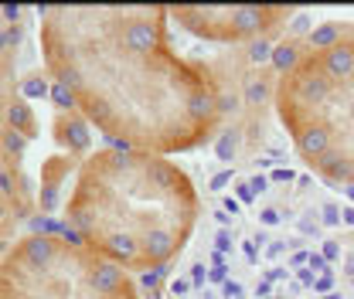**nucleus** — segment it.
<instances>
[{
	"instance_id": "nucleus-1",
	"label": "nucleus",
	"mask_w": 354,
	"mask_h": 299,
	"mask_svg": "<svg viewBox=\"0 0 354 299\" xmlns=\"http://www.w3.org/2000/svg\"><path fill=\"white\" fill-rule=\"evenodd\" d=\"M276 109L297 153L324 180L354 184V38L307 48L279 79Z\"/></svg>"
},
{
	"instance_id": "nucleus-2",
	"label": "nucleus",
	"mask_w": 354,
	"mask_h": 299,
	"mask_svg": "<svg viewBox=\"0 0 354 299\" xmlns=\"http://www.w3.org/2000/svg\"><path fill=\"white\" fill-rule=\"evenodd\" d=\"M86 286L95 296H116V293H127L130 289V279H127V269L113 258H95L86 269Z\"/></svg>"
},
{
	"instance_id": "nucleus-3",
	"label": "nucleus",
	"mask_w": 354,
	"mask_h": 299,
	"mask_svg": "<svg viewBox=\"0 0 354 299\" xmlns=\"http://www.w3.org/2000/svg\"><path fill=\"white\" fill-rule=\"evenodd\" d=\"M58 255V242L55 238H48V235H31V238H24L21 245H17V252L10 258H17L21 265H28V269H48L51 262Z\"/></svg>"
},
{
	"instance_id": "nucleus-4",
	"label": "nucleus",
	"mask_w": 354,
	"mask_h": 299,
	"mask_svg": "<svg viewBox=\"0 0 354 299\" xmlns=\"http://www.w3.org/2000/svg\"><path fill=\"white\" fill-rule=\"evenodd\" d=\"M55 129H58V143H62L68 153H82V150H88V129L75 113H62L58 123H55Z\"/></svg>"
},
{
	"instance_id": "nucleus-5",
	"label": "nucleus",
	"mask_w": 354,
	"mask_h": 299,
	"mask_svg": "<svg viewBox=\"0 0 354 299\" xmlns=\"http://www.w3.org/2000/svg\"><path fill=\"white\" fill-rule=\"evenodd\" d=\"M7 126L17 129L21 136H35V113H31V106L24 102V99H14L10 106H7Z\"/></svg>"
},
{
	"instance_id": "nucleus-6",
	"label": "nucleus",
	"mask_w": 354,
	"mask_h": 299,
	"mask_svg": "<svg viewBox=\"0 0 354 299\" xmlns=\"http://www.w3.org/2000/svg\"><path fill=\"white\" fill-rule=\"evenodd\" d=\"M0 150H3V160H21L24 157V150H28V136H21L17 129H0Z\"/></svg>"
},
{
	"instance_id": "nucleus-7",
	"label": "nucleus",
	"mask_w": 354,
	"mask_h": 299,
	"mask_svg": "<svg viewBox=\"0 0 354 299\" xmlns=\"http://www.w3.org/2000/svg\"><path fill=\"white\" fill-rule=\"evenodd\" d=\"M239 139H242V136H239V129H225V133H221L218 143H215L218 160L228 164V160H235V157H239Z\"/></svg>"
},
{
	"instance_id": "nucleus-8",
	"label": "nucleus",
	"mask_w": 354,
	"mask_h": 299,
	"mask_svg": "<svg viewBox=\"0 0 354 299\" xmlns=\"http://www.w3.org/2000/svg\"><path fill=\"white\" fill-rule=\"evenodd\" d=\"M51 102L58 106V113H72V106H75L79 99H75V88H72V86L55 82V86H51Z\"/></svg>"
},
{
	"instance_id": "nucleus-9",
	"label": "nucleus",
	"mask_w": 354,
	"mask_h": 299,
	"mask_svg": "<svg viewBox=\"0 0 354 299\" xmlns=\"http://www.w3.org/2000/svg\"><path fill=\"white\" fill-rule=\"evenodd\" d=\"M24 95H28V99H44V95H51V88L44 86V79L35 75V79H28V82H24Z\"/></svg>"
},
{
	"instance_id": "nucleus-10",
	"label": "nucleus",
	"mask_w": 354,
	"mask_h": 299,
	"mask_svg": "<svg viewBox=\"0 0 354 299\" xmlns=\"http://www.w3.org/2000/svg\"><path fill=\"white\" fill-rule=\"evenodd\" d=\"M21 14H24L21 3H0V17L7 21V28H10V24H21Z\"/></svg>"
},
{
	"instance_id": "nucleus-11",
	"label": "nucleus",
	"mask_w": 354,
	"mask_h": 299,
	"mask_svg": "<svg viewBox=\"0 0 354 299\" xmlns=\"http://www.w3.org/2000/svg\"><path fill=\"white\" fill-rule=\"evenodd\" d=\"M21 41H24V24H10L7 28V48H17Z\"/></svg>"
},
{
	"instance_id": "nucleus-12",
	"label": "nucleus",
	"mask_w": 354,
	"mask_h": 299,
	"mask_svg": "<svg viewBox=\"0 0 354 299\" xmlns=\"http://www.w3.org/2000/svg\"><path fill=\"white\" fill-rule=\"evenodd\" d=\"M3 224H7V201L0 197V228H3Z\"/></svg>"
},
{
	"instance_id": "nucleus-13",
	"label": "nucleus",
	"mask_w": 354,
	"mask_h": 299,
	"mask_svg": "<svg viewBox=\"0 0 354 299\" xmlns=\"http://www.w3.org/2000/svg\"><path fill=\"white\" fill-rule=\"evenodd\" d=\"M3 51H7V31L0 28V55H3Z\"/></svg>"
},
{
	"instance_id": "nucleus-14",
	"label": "nucleus",
	"mask_w": 354,
	"mask_h": 299,
	"mask_svg": "<svg viewBox=\"0 0 354 299\" xmlns=\"http://www.w3.org/2000/svg\"><path fill=\"white\" fill-rule=\"evenodd\" d=\"M3 252H7V242H3V238H0V255H3Z\"/></svg>"
},
{
	"instance_id": "nucleus-15",
	"label": "nucleus",
	"mask_w": 354,
	"mask_h": 299,
	"mask_svg": "<svg viewBox=\"0 0 354 299\" xmlns=\"http://www.w3.org/2000/svg\"><path fill=\"white\" fill-rule=\"evenodd\" d=\"M0 153H3V150H0Z\"/></svg>"
}]
</instances>
